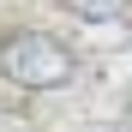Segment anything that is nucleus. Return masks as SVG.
Here are the masks:
<instances>
[{"label":"nucleus","mask_w":132,"mask_h":132,"mask_svg":"<svg viewBox=\"0 0 132 132\" xmlns=\"http://www.w3.org/2000/svg\"><path fill=\"white\" fill-rule=\"evenodd\" d=\"M114 132H132V120H120V126H114Z\"/></svg>","instance_id":"3"},{"label":"nucleus","mask_w":132,"mask_h":132,"mask_svg":"<svg viewBox=\"0 0 132 132\" xmlns=\"http://www.w3.org/2000/svg\"><path fill=\"white\" fill-rule=\"evenodd\" d=\"M78 18H90V24H114V18H126V0H66Z\"/></svg>","instance_id":"2"},{"label":"nucleus","mask_w":132,"mask_h":132,"mask_svg":"<svg viewBox=\"0 0 132 132\" xmlns=\"http://www.w3.org/2000/svg\"><path fill=\"white\" fill-rule=\"evenodd\" d=\"M0 78L18 90H66L78 78V54L48 30H6L0 36Z\"/></svg>","instance_id":"1"}]
</instances>
